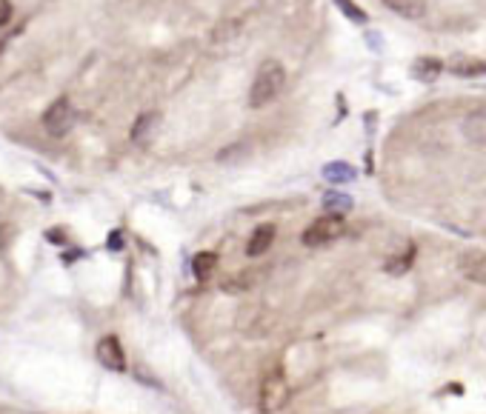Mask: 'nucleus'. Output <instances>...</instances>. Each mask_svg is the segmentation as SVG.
<instances>
[{
    "mask_svg": "<svg viewBox=\"0 0 486 414\" xmlns=\"http://www.w3.org/2000/svg\"><path fill=\"white\" fill-rule=\"evenodd\" d=\"M9 18H12V4L9 0H0V26H4Z\"/></svg>",
    "mask_w": 486,
    "mask_h": 414,
    "instance_id": "a211bd4d",
    "label": "nucleus"
},
{
    "mask_svg": "<svg viewBox=\"0 0 486 414\" xmlns=\"http://www.w3.org/2000/svg\"><path fill=\"white\" fill-rule=\"evenodd\" d=\"M157 123H160V115H157V112L140 115V117L135 120V126H132V140H135V143H146V140L152 137V132L157 129Z\"/></svg>",
    "mask_w": 486,
    "mask_h": 414,
    "instance_id": "ddd939ff",
    "label": "nucleus"
},
{
    "mask_svg": "<svg viewBox=\"0 0 486 414\" xmlns=\"http://www.w3.org/2000/svg\"><path fill=\"white\" fill-rule=\"evenodd\" d=\"M214 269H217V255L214 252H200V255L192 258V272H195L197 280H209L214 275Z\"/></svg>",
    "mask_w": 486,
    "mask_h": 414,
    "instance_id": "2eb2a0df",
    "label": "nucleus"
},
{
    "mask_svg": "<svg viewBox=\"0 0 486 414\" xmlns=\"http://www.w3.org/2000/svg\"><path fill=\"white\" fill-rule=\"evenodd\" d=\"M446 69L457 78H483L486 75V60L483 58H472V55H455L449 58Z\"/></svg>",
    "mask_w": 486,
    "mask_h": 414,
    "instance_id": "0eeeda50",
    "label": "nucleus"
},
{
    "mask_svg": "<svg viewBox=\"0 0 486 414\" xmlns=\"http://www.w3.org/2000/svg\"><path fill=\"white\" fill-rule=\"evenodd\" d=\"M355 206V200L349 197V194H343V191H326L324 194V209L329 212V215H338V218H343L349 209Z\"/></svg>",
    "mask_w": 486,
    "mask_h": 414,
    "instance_id": "4468645a",
    "label": "nucleus"
},
{
    "mask_svg": "<svg viewBox=\"0 0 486 414\" xmlns=\"http://www.w3.org/2000/svg\"><path fill=\"white\" fill-rule=\"evenodd\" d=\"M275 235H278V229H275L272 223L258 226V229L252 232L249 243H247V255H249V258H261V255H267V252L272 249V243H275Z\"/></svg>",
    "mask_w": 486,
    "mask_h": 414,
    "instance_id": "1a4fd4ad",
    "label": "nucleus"
},
{
    "mask_svg": "<svg viewBox=\"0 0 486 414\" xmlns=\"http://www.w3.org/2000/svg\"><path fill=\"white\" fill-rule=\"evenodd\" d=\"M286 86V69L278 60H264L255 72V80L249 86V106L252 109H264L269 106Z\"/></svg>",
    "mask_w": 486,
    "mask_h": 414,
    "instance_id": "f257e3e1",
    "label": "nucleus"
},
{
    "mask_svg": "<svg viewBox=\"0 0 486 414\" xmlns=\"http://www.w3.org/2000/svg\"><path fill=\"white\" fill-rule=\"evenodd\" d=\"M343 232H346V221H343V218H338V215H324V218L312 221V223L304 229L301 243L309 246V249L329 246V243H335Z\"/></svg>",
    "mask_w": 486,
    "mask_h": 414,
    "instance_id": "f03ea898",
    "label": "nucleus"
},
{
    "mask_svg": "<svg viewBox=\"0 0 486 414\" xmlns=\"http://www.w3.org/2000/svg\"><path fill=\"white\" fill-rule=\"evenodd\" d=\"M43 126H46V132L55 134V137L66 134V132L75 126V109H72V103H69L66 97L55 100V103L46 109V115H43Z\"/></svg>",
    "mask_w": 486,
    "mask_h": 414,
    "instance_id": "20e7f679",
    "label": "nucleus"
},
{
    "mask_svg": "<svg viewBox=\"0 0 486 414\" xmlns=\"http://www.w3.org/2000/svg\"><path fill=\"white\" fill-rule=\"evenodd\" d=\"M286 403H289V383H286V377L281 371L267 374L264 383H261V388H258V408L264 414H275Z\"/></svg>",
    "mask_w": 486,
    "mask_h": 414,
    "instance_id": "7ed1b4c3",
    "label": "nucleus"
},
{
    "mask_svg": "<svg viewBox=\"0 0 486 414\" xmlns=\"http://www.w3.org/2000/svg\"><path fill=\"white\" fill-rule=\"evenodd\" d=\"M366 43H372V46H375V52H381V49H383V46H381V38H378V35H372V32H366Z\"/></svg>",
    "mask_w": 486,
    "mask_h": 414,
    "instance_id": "6ab92c4d",
    "label": "nucleus"
},
{
    "mask_svg": "<svg viewBox=\"0 0 486 414\" xmlns=\"http://www.w3.org/2000/svg\"><path fill=\"white\" fill-rule=\"evenodd\" d=\"M440 72H443V60L429 58V55L415 58L412 66H409V75H412L415 80H420V83H435V80L440 78Z\"/></svg>",
    "mask_w": 486,
    "mask_h": 414,
    "instance_id": "6e6552de",
    "label": "nucleus"
},
{
    "mask_svg": "<svg viewBox=\"0 0 486 414\" xmlns=\"http://www.w3.org/2000/svg\"><path fill=\"white\" fill-rule=\"evenodd\" d=\"M463 137L472 146H486V109H477L463 120Z\"/></svg>",
    "mask_w": 486,
    "mask_h": 414,
    "instance_id": "f8f14e48",
    "label": "nucleus"
},
{
    "mask_svg": "<svg viewBox=\"0 0 486 414\" xmlns=\"http://www.w3.org/2000/svg\"><path fill=\"white\" fill-rule=\"evenodd\" d=\"M321 177L326 183H332V186H341V183H352L358 177V169L352 163H346V160H332V163H326L321 169Z\"/></svg>",
    "mask_w": 486,
    "mask_h": 414,
    "instance_id": "9b49d317",
    "label": "nucleus"
},
{
    "mask_svg": "<svg viewBox=\"0 0 486 414\" xmlns=\"http://www.w3.org/2000/svg\"><path fill=\"white\" fill-rule=\"evenodd\" d=\"M381 4H383L389 12H395V15L406 18V21H418V18L426 15L429 0H381Z\"/></svg>",
    "mask_w": 486,
    "mask_h": 414,
    "instance_id": "9d476101",
    "label": "nucleus"
},
{
    "mask_svg": "<svg viewBox=\"0 0 486 414\" xmlns=\"http://www.w3.org/2000/svg\"><path fill=\"white\" fill-rule=\"evenodd\" d=\"M335 4H338V9L352 21V23H366L369 18H366V12L355 4V0H335Z\"/></svg>",
    "mask_w": 486,
    "mask_h": 414,
    "instance_id": "f3484780",
    "label": "nucleus"
},
{
    "mask_svg": "<svg viewBox=\"0 0 486 414\" xmlns=\"http://www.w3.org/2000/svg\"><path fill=\"white\" fill-rule=\"evenodd\" d=\"M95 354H98V363L106 366L109 371H123L126 368V354H123V346H120V340L115 334L100 337Z\"/></svg>",
    "mask_w": 486,
    "mask_h": 414,
    "instance_id": "39448f33",
    "label": "nucleus"
},
{
    "mask_svg": "<svg viewBox=\"0 0 486 414\" xmlns=\"http://www.w3.org/2000/svg\"><path fill=\"white\" fill-rule=\"evenodd\" d=\"M457 272L477 283V286H486V252L480 249H466L460 258H457Z\"/></svg>",
    "mask_w": 486,
    "mask_h": 414,
    "instance_id": "423d86ee",
    "label": "nucleus"
},
{
    "mask_svg": "<svg viewBox=\"0 0 486 414\" xmlns=\"http://www.w3.org/2000/svg\"><path fill=\"white\" fill-rule=\"evenodd\" d=\"M412 260H415V246H406V252L400 258H392L383 269H386V275H406L409 266H412Z\"/></svg>",
    "mask_w": 486,
    "mask_h": 414,
    "instance_id": "dca6fc26",
    "label": "nucleus"
}]
</instances>
